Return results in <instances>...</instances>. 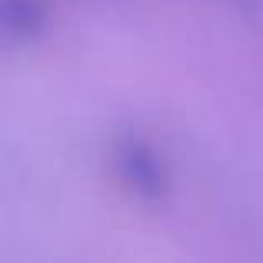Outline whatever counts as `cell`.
<instances>
[{"label":"cell","mask_w":263,"mask_h":263,"mask_svg":"<svg viewBox=\"0 0 263 263\" xmlns=\"http://www.w3.org/2000/svg\"><path fill=\"white\" fill-rule=\"evenodd\" d=\"M117 177L130 193H137L140 200H160L170 186V174L163 167L160 154L140 137H127L117 143L114 150Z\"/></svg>","instance_id":"obj_1"}]
</instances>
